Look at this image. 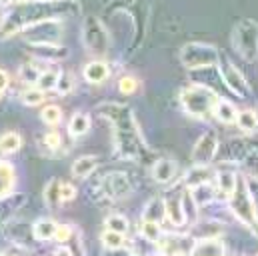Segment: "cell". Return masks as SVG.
<instances>
[{
  "label": "cell",
  "instance_id": "47",
  "mask_svg": "<svg viewBox=\"0 0 258 256\" xmlns=\"http://www.w3.org/2000/svg\"><path fill=\"white\" fill-rule=\"evenodd\" d=\"M54 256H72V254H70V248H66V246H60V248H56Z\"/></svg>",
  "mask_w": 258,
  "mask_h": 256
},
{
  "label": "cell",
  "instance_id": "22",
  "mask_svg": "<svg viewBox=\"0 0 258 256\" xmlns=\"http://www.w3.org/2000/svg\"><path fill=\"white\" fill-rule=\"evenodd\" d=\"M212 114H214V118H216L218 122H222V124H236L238 108H236L230 100H226V98H218V102H216Z\"/></svg>",
  "mask_w": 258,
  "mask_h": 256
},
{
  "label": "cell",
  "instance_id": "29",
  "mask_svg": "<svg viewBox=\"0 0 258 256\" xmlns=\"http://www.w3.org/2000/svg\"><path fill=\"white\" fill-rule=\"evenodd\" d=\"M90 124H92V120H90V116H88L86 112H76V114L70 118V122H68V132H70L74 138H80V136L88 134Z\"/></svg>",
  "mask_w": 258,
  "mask_h": 256
},
{
  "label": "cell",
  "instance_id": "48",
  "mask_svg": "<svg viewBox=\"0 0 258 256\" xmlns=\"http://www.w3.org/2000/svg\"><path fill=\"white\" fill-rule=\"evenodd\" d=\"M8 4H14V0H0V6H8Z\"/></svg>",
  "mask_w": 258,
  "mask_h": 256
},
{
  "label": "cell",
  "instance_id": "43",
  "mask_svg": "<svg viewBox=\"0 0 258 256\" xmlns=\"http://www.w3.org/2000/svg\"><path fill=\"white\" fill-rule=\"evenodd\" d=\"M72 236H74V230H72V226L70 224H58L56 226V234H54V240L56 242H70L72 240Z\"/></svg>",
  "mask_w": 258,
  "mask_h": 256
},
{
  "label": "cell",
  "instance_id": "35",
  "mask_svg": "<svg viewBox=\"0 0 258 256\" xmlns=\"http://www.w3.org/2000/svg\"><path fill=\"white\" fill-rule=\"evenodd\" d=\"M44 98H46L44 90H40V88H36V86H30V88H26V90L20 92V100H22V104H26V106H38V104L44 102Z\"/></svg>",
  "mask_w": 258,
  "mask_h": 256
},
{
  "label": "cell",
  "instance_id": "16",
  "mask_svg": "<svg viewBox=\"0 0 258 256\" xmlns=\"http://www.w3.org/2000/svg\"><path fill=\"white\" fill-rule=\"evenodd\" d=\"M164 204H166V218L174 226H184L186 216H184V208H182V194L170 192V196L164 198Z\"/></svg>",
  "mask_w": 258,
  "mask_h": 256
},
{
  "label": "cell",
  "instance_id": "36",
  "mask_svg": "<svg viewBox=\"0 0 258 256\" xmlns=\"http://www.w3.org/2000/svg\"><path fill=\"white\" fill-rule=\"evenodd\" d=\"M40 120H42L44 124H48V126L60 124V120H62V110H60V106H56V104H46V106L42 108V112H40Z\"/></svg>",
  "mask_w": 258,
  "mask_h": 256
},
{
  "label": "cell",
  "instance_id": "30",
  "mask_svg": "<svg viewBox=\"0 0 258 256\" xmlns=\"http://www.w3.org/2000/svg\"><path fill=\"white\" fill-rule=\"evenodd\" d=\"M60 186H62V180L58 178H52L46 186H44V202L50 210H56L60 204H62V198H60Z\"/></svg>",
  "mask_w": 258,
  "mask_h": 256
},
{
  "label": "cell",
  "instance_id": "32",
  "mask_svg": "<svg viewBox=\"0 0 258 256\" xmlns=\"http://www.w3.org/2000/svg\"><path fill=\"white\" fill-rule=\"evenodd\" d=\"M104 226H106V230H112V232H118V234H126L130 228V222L124 214H120V212H112V214L106 216Z\"/></svg>",
  "mask_w": 258,
  "mask_h": 256
},
{
  "label": "cell",
  "instance_id": "2",
  "mask_svg": "<svg viewBox=\"0 0 258 256\" xmlns=\"http://www.w3.org/2000/svg\"><path fill=\"white\" fill-rule=\"evenodd\" d=\"M96 112L106 118L112 124V140H114V152L122 160L132 162H144L152 152L146 146V140L142 136L140 124L134 118V112L128 104L122 102H100L96 106Z\"/></svg>",
  "mask_w": 258,
  "mask_h": 256
},
{
  "label": "cell",
  "instance_id": "3",
  "mask_svg": "<svg viewBox=\"0 0 258 256\" xmlns=\"http://www.w3.org/2000/svg\"><path fill=\"white\" fill-rule=\"evenodd\" d=\"M218 98L220 96L206 84H190L180 90V104L184 112L196 120H202L208 114H212Z\"/></svg>",
  "mask_w": 258,
  "mask_h": 256
},
{
  "label": "cell",
  "instance_id": "27",
  "mask_svg": "<svg viewBox=\"0 0 258 256\" xmlns=\"http://www.w3.org/2000/svg\"><path fill=\"white\" fill-rule=\"evenodd\" d=\"M22 148V136L18 132H4L0 136V156H10L16 154Z\"/></svg>",
  "mask_w": 258,
  "mask_h": 256
},
{
  "label": "cell",
  "instance_id": "25",
  "mask_svg": "<svg viewBox=\"0 0 258 256\" xmlns=\"http://www.w3.org/2000/svg\"><path fill=\"white\" fill-rule=\"evenodd\" d=\"M56 222L50 220V218H38L34 224H32V238L34 240H40V242H46L50 238H54L56 234Z\"/></svg>",
  "mask_w": 258,
  "mask_h": 256
},
{
  "label": "cell",
  "instance_id": "39",
  "mask_svg": "<svg viewBox=\"0 0 258 256\" xmlns=\"http://www.w3.org/2000/svg\"><path fill=\"white\" fill-rule=\"evenodd\" d=\"M40 74H42V70L36 68L34 64H24V66H20V70H18V80H20V82H26V84H30V86H32V84L36 86Z\"/></svg>",
  "mask_w": 258,
  "mask_h": 256
},
{
  "label": "cell",
  "instance_id": "37",
  "mask_svg": "<svg viewBox=\"0 0 258 256\" xmlns=\"http://www.w3.org/2000/svg\"><path fill=\"white\" fill-rule=\"evenodd\" d=\"M140 234H142V238L146 242L156 244L158 238L162 236V230H160V224H156V222H144V220H140Z\"/></svg>",
  "mask_w": 258,
  "mask_h": 256
},
{
  "label": "cell",
  "instance_id": "4",
  "mask_svg": "<svg viewBox=\"0 0 258 256\" xmlns=\"http://www.w3.org/2000/svg\"><path fill=\"white\" fill-rule=\"evenodd\" d=\"M228 206H230L232 214L258 236V208L254 198H252V192L248 188L246 178L238 176L236 190L232 192V196L228 198Z\"/></svg>",
  "mask_w": 258,
  "mask_h": 256
},
{
  "label": "cell",
  "instance_id": "53",
  "mask_svg": "<svg viewBox=\"0 0 258 256\" xmlns=\"http://www.w3.org/2000/svg\"><path fill=\"white\" fill-rule=\"evenodd\" d=\"M0 256H2V254H0Z\"/></svg>",
  "mask_w": 258,
  "mask_h": 256
},
{
  "label": "cell",
  "instance_id": "21",
  "mask_svg": "<svg viewBox=\"0 0 258 256\" xmlns=\"http://www.w3.org/2000/svg\"><path fill=\"white\" fill-rule=\"evenodd\" d=\"M16 186V170L10 162L0 160V198H6L14 192Z\"/></svg>",
  "mask_w": 258,
  "mask_h": 256
},
{
  "label": "cell",
  "instance_id": "13",
  "mask_svg": "<svg viewBox=\"0 0 258 256\" xmlns=\"http://www.w3.org/2000/svg\"><path fill=\"white\" fill-rule=\"evenodd\" d=\"M150 172H152L154 182H158V184H170L178 176V164L172 158H160V160H154Z\"/></svg>",
  "mask_w": 258,
  "mask_h": 256
},
{
  "label": "cell",
  "instance_id": "31",
  "mask_svg": "<svg viewBox=\"0 0 258 256\" xmlns=\"http://www.w3.org/2000/svg\"><path fill=\"white\" fill-rule=\"evenodd\" d=\"M60 74H62V68H56V66H50V68L42 70V74H40V78H38V82H36V88H40V90H44V92L56 88Z\"/></svg>",
  "mask_w": 258,
  "mask_h": 256
},
{
  "label": "cell",
  "instance_id": "14",
  "mask_svg": "<svg viewBox=\"0 0 258 256\" xmlns=\"http://www.w3.org/2000/svg\"><path fill=\"white\" fill-rule=\"evenodd\" d=\"M68 48L60 44H40V46H32V56L38 58L40 62H60L68 58Z\"/></svg>",
  "mask_w": 258,
  "mask_h": 256
},
{
  "label": "cell",
  "instance_id": "11",
  "mask_svg": "<svg viewBox=\"0 0 258 256\" xmlns=\"http://www.w3.org/2000/svg\"><path fill=\"white\" fill-rule=\"evenodd\" d=\"M196 244L192 234H172L166 232L156 242V252L160 256H190Z\"/></svg>",
  "mask_w": 258,
  "mask_h": 256
},
{
  "label": "cell",
  "instance_id": "46",
  "mask_svg": "<svg viewBox=\"0 0 258 256\" xmlns=\"http://www.w3.org/2000/svg\"><path fill=\"white\" fill-rule=\"evenodd\" d=\"M8 84H10V76H8V72L4 68H0V96L6 92Z\"/></svg>",
  "mask_w": 258,
  "mask_h": 256
},
{
  "label": "cell",
  "instance_id": "5",
  "mask_svg": "<svg viewBox=\"0 0 258 256\" xmlns=\"http://www.w3.org/2000/svg\"><path fill=\"white\" fill-rule=\"evenodd\" d=\"M230 40H232L234 50H236L246 62L258 60V22L256 20H252V18H240V20L232 26Z\"/></svg>",
  "mask_w": 258,
  "mask_h": 256
},
{
  "label": "cell",
  "instance_id": "7",
  "mask_svg": "<svg viewBox=\"0 0 258 256\" xmlns=\"http://www.w3.org/2000/svg\"><path fill=\"white\" fill-rule=\"evenodd\" d=\"M82 44L94 56H106L110 52V32L100 18L86 16L82 20Z\"/></svg>",
  "mask_w": 258,
  "mask_h": 256
},
{
  "label": "cell",
  "instance_id": "15",
  "mask_svg": "<svg viewBox=\"0 0 258 256\" xmlns=\"http://www.w3.org/2000/svg\"><path fill=\"white\" fill-rule=\"evenodd\" d=\"M82 76L88 84H102L110 78V66L104 62V60H90L82 68Z\"/></svg>",
  "mask_w": 258,
  "mask_h": 256
},
{
  "label": "cell",
  "instance_id": "33",
  "mask_svg": "<svg viewBox=\"0 0 258 256\" xmlns=\"http://www.w3.org/2000/svg\"><path fill=\"white\" fill-rule=\"evenodd\" d=\"M100 240H102L104 248L110 250V252H114V250H122L124 244H126L124 234H118V232H112V230H104V232L100 234Z\"/></svg>",
  "mask_w": 258,
  "mask_h": 256
},
{
  "label": "cell",
  "instance_id": "38",
  "mask_svg": "<svg viewBox=\"0 0 258 256\" xmlns=\"http://www.w3.org/2000/svg\"><path fill=\"white\" fill-rule=\"evenodd\" d=\"M182 208H184V216H186V222L196 224L198 222V204L194 202L190 190L182 192Z\"/></svg>",
  "mask_w": 258,
  "mask_h": 256
},
{
  "label": "cell",
  "instance_id": "40",
  "mask_svg": "<svg viewBox=\"0 0 258 256\" xmlns=\"http://www.w3.org/2000/svg\"><path fill=\"white\" fill-rule=\"evenodd\" d=\"M138 86H140V82H138V78L132 76V74H124V76L118 78V92L124 94V96L134 94V92L138 90Z\"/></svg>",
  "mask_w": 258,
  "mask_h": 256
},
{
  "label": "cell",
  "instance_id": "8",
  "mask_svg": "<svg viewBox=\"0 0 258 256\" xmlns=\"http://www.w3.org/2000/svg\"><path fill=\"white\" fill-rule=\"evenodd\" d=\"M218 72H220V78L224 80L226 88L236 94L238 98H250L252 96V88H250V82L246 80V76L236 68V64L232 62L226 54H220V60H218Z\"/></svg>",
  "mask_w": 258,
  "mask_h": 256
},
{
  "label": "cell",
  "instance_id": "6",
  "mask_svg": "<svg viewBox=\"0 0 258 256\" xmlns=\"http://www.w3.org/2000/svg\"><path fill=\"white\" fill-rule=\"evenodd\" d=\"M220 52L208 42H188L180 50V62L188 70H206L218 66Z\"/></svg>",
  "mask_w": 258,
  "mask_h": 256
},
{
  "label": "cell",
  "instance_id": "50",
  "mask_svg": "<svg viewBox=\"0 0 258 256\" xmlns=\"http://www.w3.org/2000/svg\"><path fill=\"white\" fill-rule=\"evenodd\" d=\"M6 256H16V254H6Z\"/></svg>",
  "mask_w": 258,
  "mask_h": 256
},
{
  "label": "cell",
  "instance_id": "45",
  "mask_svg": "<svg viewBox=\"0 0 258 256\" xmlns=\"http://www.w3.org/2000/svg\"><path fill=\"white\" fill-rule=\"evenodd\" d=\"M72 246H70V254L72 256H86V248H84V242L80 238V234H74L72 236Z\"/></svg>",
  "mask_w": 258,
  "mask_h": 256
},
{
  "label": "cell",
  "instance_id": "23",
  "mask_svg": "<svg viewBox=\"0 0 258 256\" xmlns=\"http://www.w3.org/2000/svg\"><path fill=\"white\" fill-rule=\"evenodd\" d=\"M96 168H98V156L86 154V156H80L72 162V176L74 178H88Z\"/></svg>",
  "mask_w": 258,
  "mask_h": 256
},
{
  "label": "cell",
  "instance_id": "54",
  "mask_svg": "<svg viewBox=\"0 0 258 256\" xmlns=\"http://www.w3.org/2000/svg\"><path fill=\"white\" fill-rule=\"evenodd\" d=\"M256 256H258V254H256Z\"/></svg>",
  "mask_w": 258,
  "mask_h": 256
},
{
  "label": "cell",
  "instance_id": "19",
  "mask_svg": "<svg viewBox=\"0 0 258 256\" xmlns=\"http://www.w3.org/2000/svg\"><path fill=\"white\" fill-rule=\"evenodd\" d=\"M24 202H26V194H10L6 198H0V226L6 224Z\"/></svg>",
  "mask_w": 258,
  "mask_h": 256
},
{
  "label": "cell",
  "instance_id": "17",
  "mask_svg": "<svg viewBox=\"0 0 258 256\" xmlns=\"http://www.w3.org/2000/svg\"><path fill=\"white\" fill-rule=\"evenodd\" d=\"M166 218V204H164V198L162 196H152L144 210H142V220L144 222H156L160 224L162 220Z\"/></svg>",
  "mask_w": 258,
  "mask_h": 256
},
{
  "label": "cell",
  "instance_id": "12",
  "mask_svg": "<svg viewBox=\"0 0 258 256\" xmlns=\"http://www.w3.org/2000/svg\"><path fill=\"white\" fill-rule=\"evenodd\" d=\"M220 150V140L214 130H206L192 146V166H210Z\"/></svg>",
  "mask_w": 258,
  "mask_h": 256
},
{
  "label": "cell",
  "instance_id": "10",
  "mask_svg": "<svg viewBox=\"0 0 258 256\" xmlns=\"http://www.w3.org/2000/svg\"><path fill=\"white\" fill-rule=\"evenodd\" d=\"M62 32H64V26L60 20H48V22H40L26 28L22 36L26 42H30V46H40V44H58Z\"/></svg>",
  "mask_w": 258,
  "mask_h": 256
},
{
  "label": "cell",
  "instance_id": "51",
  "mask_svg": "<svg viewBox=\"0 0 258 256\" xmlns=\"http://www.w3.org/2000/svg\"><path fill=\"white\" fill-rule=\"evenodd\" d=\"M256 114H258V108H256Z\"/></svg>",
  "mask_w": 258,
  "mask_h": 256
},
{
  "label": "cell",
  "instance_id": "28",
  "mask_svg": "<svg viewBox=\"0 0 258 256\" xmlns=\"http://www.w3.org/2000/svg\"><path fill=\"white\" fill-rule=\"evenodd\" d=\"M236 126L240 128L244 134H254V132L258 130V114H256V110H252V108L238 110V116H236Z\"/></svg>",
  "mask_w": 258,
  "mask_h": 256
},
{
  "label": "cell",
  "instance_id": "52",
  "mask_svg": "<svg viewBox=\"0 0 258 256\" xmlns=\"http://www.w3.org/2000/svg\"><path fill=\"white\" fill-rule=\"evenodd\" d=\"M130 256H132V254H130Z\"/></svg>",
  "mask_w": 258,
  "mask_h": 256
},
{
  "label": "cell",
  "instance_id": "1",
  "mask_svg": "<svg viewBox=\"0 0 258 256\" xmlns=\"http://www.w3.org/2000/svg\"><path fill=\"white\" fill-rule=\"evenodd\" d=\"M80 14V4L76 0H28L14 4L0 20V38L22 34L26 28L48 22L64 20Z\"/></svg>",
  "mask_w": 258,
  "mask_h": 256
},
{
  "label": "cell",
  "instance_id": "42",
  "mask_svg": "<svg viewBox=\"0 0 258 256\" xmlns=\"http://www.w3.org/2000/svg\"><path fill=\"white\" fill-rule=\"evenodd\" d=\"M42 142H44V146H48V148L56 150V148H60V146H62V136H60V132H58V130H50V132H46V134H44Z\"/></svg>",
  "mask_w": 258,
  "mask_h": 256
},
{
  "label": "cell",
  "instance_id": "44",
  "mask_svg": "<svg viewBox=\"0 0 258 256\" xmlns=\"http://www.w3.org/2000/svg\"><path fill=\"white\" fill-rule=\"evenodd\" d=\"M76 186L74 184H70V182H62V186H60V198H62V202H70V200H74L76 198Z\"/></svg>",
  "mask_w": 258,
  "mask_h": 256
},
{
  "label": "cell",
  "instance_id": "34",
  "mask_svg": "<svg viewBox=\"0 0 258 256\" xmlns=\"http://www.w3.org/2000/svg\"><path fill=\"white\" fill-rule=\"evenodd\" d=\"M214 186L210 184V182H206V184H200V186H196V188H192L190 190V194H192L194 202L198 204V208L200 206H204V204H208L210 200H214Z\"/></svg>",
  "mask_w": 258,
  "mask_h": 256
},
{
  "label": "cell",
  "instance_id": "24",
  "mask_svg": "<svg viewBox=\"0 0 258 256\" xmlns=\"http://www.w3.org/2000/svg\"><path fill=\"white\" fill-rule=\"evenodd\" d=\"M236 184H238V174L234 170H220V172H216V186H218V192L226 200L232 196V192L236 190Z\"/></svg>",
  "mask_w": 258,
  "mask_h": 256
},
{
  "label": "cell",
  "instance_id": "20",
  "mask_svg": "<svg viewBox=\"0 0 258 256\" xmlns=\"http://www.w3.org/2000/svg\"><path fill=\"white\" fill-rule=\"evenodd\" d=\"M190 256H226V246H224V242L220 238L196 240Z\"/></svg>",
  "mask_w": 258,
  "mask_h": 256
},
{
  "label": "cell",
  "instance_id": "9",
  "mask_svg": "<svg viewBox=\"0 0 258 256\" xmlns=\"http://www.w3.org/2000/svg\"><path fill=\"white\" fill-rule=\"evenodd\" d=\"M96 190L102 200H118L132 194V182L126 172L114 170L100 178V182L96 184Z\"/></svg>",
  "mask_w": 258,
  "mask_h": 256
},
{
  "label": "cell",
  "instance_id": "26",
  "mask_svg": "<svg viewBox=\"0 0 258 256\" xmlns=\"http://www.w3.org/2000/svg\"><path fill=\"white\" fill-rule=\"evenodd\" d=\"M192 234L196 240H208V238H220L222 234V224L220 222H196L192 228Z\"/></svg>",
  "mask_w": 258,
  "mask_h": 256
},
{
  "label": "cell",
  "instance_id": "18",
  "mask_svg": "<svg viewBox=\"0 0 258 256\" xmlns=\"http://www.w3.org/2000/svg\"><path fill=\"white\" fill-rule=\"evenodd\" d=\"M212 178H216V172L210 166H192L184 176V186H186V190H192L200 184L210 182Z\"/></svg>",
  "mask_w": 258,
  "mask_h": 256
},
{
  "label": "cell",
  "instance_id": "49",
  "mask_svg": "<svg viewBox=\"0 0 258 256\" xmlns=\"http://www.w3.org/2000/svg\"><path fill=\"white\" fill-rule=\"evenodd\" d=\"M16 4H22V2H28V0H14Z\"/></svg>",
  "mask_w": 258,
  "mask_h": 256
},
{
  "label": "cell",
  "instance_id": "41",
  "mask_svg": "<svg viewBox=\"0 0 258 256\" xmlns=\"http://www.w3.org/2000/svg\"><path fill=\"white\" fill-rule=\"evenodd\" d=\"M72 88H74V80H72V74H68V72H62L60 74V78H58V84H56V92L58 94H62V96H66V94H70L72 92Z\"/></svg>",
  "mask_w": 258,
  "mask_h": 256
}]
</instances>
